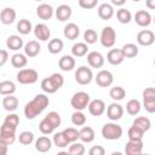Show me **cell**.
<instances>
[{
    "mask_svg": "<svg viewBox=\"0 0 155 155\" xmlns=\"http://www.w3.org/2000/svg\"><path fill=\"white\" fill-rule=\"evenodd\" d=\"M50 101L48 97L44 93H39L36 94L30 102H28L24 107V116L28 120H33L35 119L39 114H41L48 105Z\"/></svg>",
    "mask_w": 155,
    "mask_h": 155,
    "instance_id": "1",
    "label": "cell"
},
{
    "mask_svg": "<svg viewBox=\"0 0 155 155\" xmlns=\"http://www.w3.org/2000/svg\"><path fill=\"white\" fill-rule=\"evenodd\" d=\"M63 85H64V78L62 74H58V73H53L50 76L42 79V81H41L42 91L48 94L56 93Z\"/></svg>",
    "mask_w": 155,
    "mask_h": 155,
    "instance_id": "2",
    "label": "cell"
},
{
    "mask_svg": "<svg viewBox=\"0 0 155 155\" xmlns=\"http://www.w3.org/2000/svg\"><path fill=\"white\" fill-rule=\"evenodd\" d=\"M102 136L104 139H108V140H116V139H120L124 131H122V127L120 125H117L116 122H107L103 125L102 127Z\"/></svg>",
    "mask_w": 155,
    "mask_h": 155,
    "instance_id": "3",
    "label": "cell"
},
{
    "mask_svg": "<svg viewBox=\"0 0 155 155\" xmlns=\"http://www.w3.org/2000/svg\"><path fill=\"white\" fill-rule=\"evenodd\" d=\"M90 94L87 92H84V91H79V92H75L70 99V104L71 107L76 110V111H82L84 109L88 108V104H90Z\"/></svg>",
    "mask_w": 155,
    "mask_h": 155,
    "instance_id": "4",
    "label": "cell"
},
{
    "mask_svg": "<svg viewBox=\"0 0 155 155\" xmlns=\"http://www.w3.org/2000/svg\"><path fill=\"white\" fill-rule=\"evenodd\" d=\"M39 79V74L35 69L24 68L17 73V81L22 85H31L35 84Z\"/></svg>",
    "mask_w": 155,
    "mask_h": 155,
    "instance_id": "5",
    "label": "cell"
},
{
    "mask_svg": "<svg viewBox=\"0 0 155 155\" xmlns=\"http://www.w3.org/2000/svg\"><path fill=\"white\" fill-rule=\"evenodd\" d=\"M99 41H101L102 46L107 47V48H110L115 45V42H116V31L113 29V27H104L102 29Z\"/></svg>",
    "mask_w": 155,
    "mask_h": 155,
    "instance_id": "6",
    "label": "cell"
},
{
    "mask_svg": "<svg viewBox=\"0 0 155 155\" xmlns=\"http://www.w3.org/2000/svg\"><path fill=\"white\" fill-rule=\"evenodd\" d=\"M16 127H12L7 124H2L0 127V142L7 145H11L16 140Z\"/></svg>",
    "mask_w": 155,
    "mask_h": 155,
    "instance_id": "7",
    "label": "cell"
},
{
    "mask_svg": "<svg viewBox=\"0 0 155 155\" xmlns=\"http://www.w3.org/2000/svg\"><path fill=\"white\" fill-rule=\"evenodd\" d=\"M93 80V73L91 68L86 65H81L75 71V81L79 85H88Z\"/></svg>",
    "mask_w": 155,
    "mask_h": 155,
    "instance_id": "8",
    "label": "cell"
},
{
    "mask_svg": "<svg viewBox=\"0 0 155 155\" xmlns=\"http://www.w3.org/2000/svg\"><path fill=\"white\" fill-rule=\"evenodd\" d=\"M137 42L140 46H151L155 42V34L149 29H143L137 34Z\"/></svg>",
    "mask_w": 155,
    "mask_h": 155,
    "instance_id": "9",
    "label": "cell"
},
{
    "mask_svg": "<svg viewBox=\"0 0 155 155\" xmlns=\"http://www.w3.org/2000/svg\"><path fill=\"white\" fill-rule=\"evenodd\" d=\"M94 80H96V84L98 86H101V87H109L113 84V81H114V76H113V74L109 70H104L103 69V70H99L97 73Z\"/></svg>",
    "mask_w": 155,
    "mask_h": 155,
    "instance_id": "10",
    "label": "cell"
},
{
    "mask_svg": "<svg viewBox=\"0 0 155 155\" xmlns=\"http://www.w3.org/2000/svg\"><path fill=\"white\" fill-rule=\"evenodd\" d=\"M122 115H124V108H122L121 104L114 102V103L108 105V108H107V116H108L109 120L117 121V120H120L122 117Z\"/></svg>",
    "mask_w": 155,
    "mask_h": 155,
    "instance_id": "11",
    "label": "cell"
},
{
    "mask_svg": "<svg viewBox=\"0 0 155 155\" xmlns=\"http://www.w3.org/2000/svg\"><path fill=\"white\" fill-rule=\"evenodd\" d=\"M134 22L137 25L142 27V28H145V27H149L153 22V18H151V15L145 11V10H139L136 12L134 17H133Z\"/></svg>",
    "mask_w": 155,
    "mask_h": 155,
    "instance_id": "12",
    "label": "cell"
},
{
    "mask_svg": "<svg viewBox=\"0 0 155 155\" xmlns=\"http://www.w3.org/2000/svg\"><path fill=\"white\" fill-rule=\"evenodd\" d=\"M105 110H107L105 103H104V101H102L99 98L91 101L88 104V111L92 116H101L104 114Z\"/></svg>",
    "mask_w": 155,
    "mask_h": 155,
    "instance_id": "13",
    "label": "cell"
},
{
    "mask_svg": "<svg viewBox=\"0 0 155 155\" xmlns=\"http://www.w3.org/2000/svg\"><path fill=\"white\" fill-rule=\"evenodd\" d=\"M125 155H143V142L128 140L125 145Z\"/></svg>",
    "mask_w": 155,
    "mask_h": 155,
    "instance_id": "14",
    "label": "cell"
},
{
    "mask_svg": "<svg viewBox=\"0 0 155 155\" xmlns=\"http://www.w3.org/2000/svg\"><path fill=\"white\" fill-rule=\"evenodd\" d=\"M87 63L91 68H102L104 65V56L101 52L91 51L87 53Z\"/></svg>",
    "mask_w": 155,
    "mask_h": 155,
    "instance_id": "15",
    "label": "cell"
},
{
    "mask_svg": "<svg viewBox=\"0 0 155 155\" xmlns=\"http://www.w3.org/2000/svg\"><path fill=\"white\" fill-rule=\"evenodd\" d=\"M34 35L40 41H47L51 36V31L45 23H39L34 27Z\"/></svg>",
    "mask_w": 155,
    "mask_h": 155,
    "instance_id": "16",
    "label": "cell"
},
{
    "mask_svg": "<svg viewBox=\"0 0 155 155\" xmlns=\"http://www.w3.org/2000/svg\"><path fill=\"white\" fill-rule=\"evenodd\" d=\"M23 48H24V54H25L27 57H29V58L36 57V56L40 53V51H41V46H40L39 41H36V40H30V41H28V42L24 45Z\"/></svg>",
    "mask_w": 155,
    "mask_h": 155,
    "instance_id": "17",
    "label": "cell"
},
{
    "mask_svg": "<svg viewBox=\"0 0 155 155\" xmlns=\"http://www.w3.org/2000/svg\"><path fill=\"white\" fill-rule=\"evenodd\" d=\"M107 61L111 65H119L125 61V56L121 48H111L107 54Z\"/></svg>",
    "mask_w": 155,
    "mask_h": 155,
    "instance_id": "18",
    "label": "cell"
},
{
    "mask_svg": "<svg viewBox=\"0 0 155 155\" xmlns=\"http://www.w3.org/2000/svg\"><path fill=\"white\" fill-rule=\"evenodd\" d=\"M53 7L48 4H40L38 7H36V15L42 21H48L51 19V17L53 16Z\"/></svg>",
    "mask_w": 155,
    "mask_h": 155,
    "instance_id": "19",
    "label": "cell"
},
{
    "mask_svg": "<svg viewBox=\"0 0 155 155\" xmlns=\"http://www.w3.org/2000/svg\"><path fill=\"white\" fill-rule=\"evenodd\" d=\"M56 18L59 21V22H65L68 21L70 17H71V7L69 5H65V4H62L59 5L57 8H56Z\"/></svg>",
    "mask_w": 155,
    "mask_h": 155,
    "instance_id": "20",
    "label": "cell"
},
{
    "mask_svg": "<svg viewBox=\"0 0 155 155\" xmlns=\"http://www.w3.org/2000/svg\"><path fill=\"white\" fill-rule=\"evenodd\" d=\"M52 140L46 137V136H41L39 137L36 140H35V149L39 151V153H47L51 150L52 148Z\"/></svg>",
    "mask_w": 155,
    "mask_h": 155,
    "instance_id": "21",
    "label": "cell"
},
{
    "mask_svg": "<svg viewBox=\"0 0 155 155\" xmlns=\"http://www.w3.org/2000/svg\"><path fill=\"white\" fill-rule=\"evenodd\" d=\"M98 16L103 21H108L114 16V7L109 2H103L98 7Z\"/></svg>",
    "mask_w": 155,
    "mask_h": 155,
    "instance_id": "22",
    "label": "cell"
},
{
    "mask_svg": "<svg viewBox=\"0 0 155 155\" xmlns=\"http://www.w3.org/2000/svg\"><path fill=\"white\" fill-rule=\"evenodd\" d=\"M16 11L12 7H5L4 10H1L0 12V21L2 24H12L16 21Z\"/></svg>",
    "mask_w": 155,
    "mask_h": 155,
    "instance_id": "23",
    "label": "cell"
},
{
    "mask_svg": "<svg viewBox=\"0 0 155 155\" xmlns=\"http://www.w3.org/2000/svg\"><path fill=\"white\" fill-rule=\"evenodd\" d=\"M79 34H80V28H79L78 24H75V23H68V24H65V27L63 29V35H64L65 39H68V40H75V39H78Z\"/></svg>",
    "mask_w": 155,
    "mask_h": 155,
    "instance_id": "24",
    "label": "cell"
},
{
    "mask_svg": "<svg viewBox=\"0 0 155 155\" xmlns=\"http://www.w3.org/2000/svg\"><path fill=\"white\" fill-rule=\"evenodd\" d=\"M58 67L63 71H70L75 68V58L70 54H64L58 61Z\"/></svg>",
    "mask_w": 155,
    "mask_h": 155,
    "instance_id": "25",
    "label": "cell"
},
{
    "mask_svg": "<svg viewBox=\"0 0 155 155\" xmlns=\"http://www.w3.org/2000/svg\"><path fill=\"white\" fill-rule=\"evenodd\" d=\"M6 46L12 51H17V50L24 47V42L19 35H10L6 39Z\"/></svg>",
    "mask_w": 155,
    "mask_h": 155,
    "instance_id": "26",
    "label": "cell"
},
{
    "mask_svg": "<svg viewBox=\"0 0 155 155\" xmlns=\"http://www.w3.org/2000/svg\"><path fill=\"white\" fill-rule=\"evenodd\" d=\"M2 107H4V109L5 110H7V111H15L17 108H18V98L17 97H15L13 94H11V96H5L4 98H2Z\"/></svg>",
    "mask_w": 155,
    "mask_h": 155,
    "instance_id": "27",
    "label": "cell"
},
{
    "mask_svg": "<svg viewBox=\"0 0 155 155\" xmlns=\"http://www.w3.org/2000/svg\"><path fill=\"white\" fill-rule=\"evenodd\" d=\"M80 140L82 143H91L94 140V137H96V133H94V130L90 126H84L80 131Z\"/></svg>",
    "mask_w": 155,
    "mask_h": 155,
    "instance_id": "28",
    "label": "cell"
},
{
    "mask_svg": "<svg viewBox=\"0 0 155 155\" xmlns=\"http://www.w3.org/2000/svg\"><path fill=\"white\" fill-rule=\"evenodd\" d=\"M132 125L134 127H137L138 130H140L142 132H144V133L147 131H149L150 127H151V122H150V120L147 116H138V117H136L133 120Z\"/></svg>",
    "mask_w": 155,
    "mask_h": 155,
    "instance_id": "29",
    "label": "cell"
},
{
    "mask_svg": "<svg viewBox=\"0 0 155 155\" xmlns=\"http://www.w3.org/2000/svg\"><path fill=\"white\" fill-rule=\"evenodd\" d=\"M16 92V85L11 80H4L0 82V94L1 96H11Z\"/></svg>",
    "mask_w": 155,
    "mask_h": 155,
    "instance_id": "30",
    "label": "cell"
},
{
    "mask_svg": "<svg viewBox=\"0 0 155 155\" xmlns=\"http://www.w3.org/2000/svg\"><path fill=\"white\" fill-rule=\"evenodd\" d=\"M87 52H88V46H87L86 42H76L71 47V54H73V57L80 58V57L86 56Z\"/></svg>",
    "mask_w": 155,
    "mask_h": 155,
    "instance_id": "31",
    "label": "cell"
},
{
    "mask_svg": "<svg viewBox=\"0 0 155 155\" xmlns=\"http://www.w3.org/2000/svg\"><path fill=\"white\" fill-rule=\"evenodd\" d=\"M28 63V58L25 54H22V53H15L12 57H11V64L13 68H18L22 70V68L24 69V67L27 65Z\"/></svg>",
    "mask_w": 155,
    "mask_h": 155,
    "instance_id": "32",
    "label": "cell"
},
{
    "mask_svg": "<svg viewBox=\"0 0 155 155\" xmlns=\"http://www.w3.org/2000/svg\"><path fill=\"white\" fill-rule=\"evenodd\" d=\"M121 51H122L125 58H134V57L138 54V52H139L138 46H137L136 44H132V42L125 44V45L122 46Z\"/></svg>",
    "mask_w": 155,
    "mask_h": 155,
    "instance_id": "33",
    "label": "cell"
},
{
    "mask_svg": "<svg viewBox=\"0 0 155 155\" xmlns=\"http://www.w3.org/2000/svg\"><path fill=\"white\" fill-rule=\"evenodd\" d=\"M140 109H142V103L138 99H130L126 103V111L128 115L136 116L140 111Z\"/></svg>",
    "mask_w": 155,
    "mask_h": 155,
    "instance_id": "34",
    "label": "cell"
},
{
    "mask_svg": "<svg viewBox=\"0 0 155 155\" xmlns=\"http://www.w3.org/2000/svg\"><path fill=\"white\" fill-rule=\"evenodd\" d=\"M116 18L121 24H128L132 21V13L130 12V10L121 7L116 11Z\"/></svg>",
    "mask_w": 155,
    "mask_h": 155,
    "instance_id": "35",
    "label": "cell"
},
{
    "mask_svg": "<svg viewBox=\"0 0 155 155\" xmlns=\"http://www.w3.org/2000/svg\"><path fill=\"white\" fill-rule=\"evenodd\" d=\"M17 30H18L19 34L27 35V34H29V33H30L31 30H34V29H33L31 22H30L29 19L22 18V19H19V22L17 23Z\"/></svg>",
    "mask_w": 155,
    "mask_h": 155,
    "instance_id": "36",
    "label": "cell"
},
{
    "mask_svg": "<svg viewBox=\"0 0 155 155\" xmlns=\"http://www.w3.org/2000/svg\"><path fill=\"white\" fill-rule=\"evenodd\" d=\"M63 47H64L63 41L61 39H58V38H56V39L50 40L48 46H47V50H48V52L51 54H57V53H59L63 50Z\"/></svg>",
    "mask_w": 155,
    "mask_h": 155,
    "instance_id": "37",
    "label": "cell"
},
{
    "mask_svg": "<svg viewBox=\"0 0 155 155\" xmlns=\"http://www.w3.org/2000/svg\"><path fill=\"white\" fill-rule=\"evenodd\" d=\"M109 96H110V98H111L113 101H115V102L122 101V99L125 98V96H126V91H125V88L121 87V86H114V87L110 88Z\"/></svg>",
    "mask_w": 155,
    "mask_h": 155,
    "instance_id": "38",
    "label": "cell"
},
{
    "mask_svg": "<svg viewBox=\"0 0 155 155\" xmlns=\"http://www.w3.org/2000/svg\"><path fill=\"white\" fill-rule=\"evenodd\" d=\"M54 130L57 128V127H59L61 126V122H62V120H61V115L57 113V111H50L45 117H44Z\"/></svg>",
    "mask_w": 155,
    "mask_h": 155,
    "instance_id": "39",
    "label": "cell"
},
{
    "mask_svg": "<svg viewBox=\"0 0 155 155\" xmlns=\"http://www.w3.org/2000/svg\"><path fill=\"white\" fill-rule=\"evenodd\" d=\"M52 142L53 144L57 147V148H65L68 147L70 143L68 142V139L65 138V136L63 134V132H56L53 134V138H52Z\"/></svg>",
    "mask_w": 155,
    "mask_h": 155,
    "instance_id": "40",
    "label": "cell"
},
{
    "mask_svg": "<svg viewBox=\"0 0 155 155\" xmlns=\"http://www.w3.org/2000/svg\"><path fill=\"white\" fill-rule=\"evenodd\" d=\"M62 132H63V134L65 136V138L68 139L69 143H75L78 139H80V133L74 127H68V128L63 130Z\"/></svg>",
    "mask_w": 155,
    "mask_h": 155,
    "instance_id": "41",
    "label": "cell"
},
{
    "mask_svg": "<svg viewBox=\"0 0 155 155\" xmlns=\"http://www.w3.org/2000/svg\"><path fill=\"white\" fill-rule=\"evenodd\" d=\"M84 40L87 45H92L94 42H97L98 40V34L94 29H86L84 33Z\"/></svg>",
    "mask_w": 155,
    "mask_h": 155,
    "instance_id": "42",
    "label": "cell"
},
{
    "mask_svg": "<svg viewBox=\"0 0 155 155\" xmlns=\"http://www.w3.org/2000/svg\"><path fill=\"white\" fill-rule=\"evenodd\" d=\"M70 119H71L73 125H75V126H84L86 124V116H85V114L82 111H76L75 110L71 114Z\"/></svg>",
    "mask_w": 155,
    "mask_h": 155,
    "instance_id": "43",
    "label": "cell"
},
{
    "mask_svg": "<svg viewBox=\"0 0 155 155\" xmlns=\"http://www.w3.org/2000/svg\"><path fill=\"white\" fill-rule=\"evenodd\" d=\"M143 134L144 132H142L140 130H138L137 127H134L133 125L128 128L127 131V136H128V140H142L143 139Z\"/></svg>",
    "mask_w": 155,
    "mask_h": 155,
    "instance_id": "44",
    "label": "cell"
},
{
    "mask_svg": "<svg viewBox=\"0 0 155 155\" xmlns=\"http://www.w3.org/2000/svg\"><path fill=\"white\" fill-rule=\"evenodd\" d=\"M34 140V133L33 132H29V131H23L19 133L18 136V142L23 145H29L31 144Z\"/></svg>",
    "mask_w": 155,
    "mask_h": 155,
    "instance_id": "45",
    "label": "cell"
},
{
    "mask_svg": "<svg viewBox=\"0 0 155 155\" xmlns=\"http://www.w3.org/2000/svg\"><path fill=\"white\" fill-rule=\"evenodd\" d=\"M85 145L82 143H71V145H69V149H68V153L70 155H84L85 154Z\"/></svg>",
    "mask_w": 155,
    "mask_h": 155,
    "instance_id": "46",
    "label": "cell"
},
{
    "mask_svg": "<svg viewBox=\"0 0 155 155\" xmlns=\"http://www.w3.org/2000/svg\"><path fill=\"white\" fill-rule=\"evenodd\" d=\"M39 130H40V132H41L42 134H51V133L54 131V128H53L45 119H42V120L40 121V124H39Z\"/></svg>",
    "mask_w": 155,
    "mask_h": 155,
    "instance_id": "47",
    "label": "cell"
},
{
    "mask_svg": "<svg viewBox=\"0 0 155 155\" xmlns=\"http://www.w3.org/2000/svg\"><path fill=\"white\" fill-rule=\"evenodd\" d=\"M4 124H7V125H10V126L17 128V126L19 125V116H18L17 114H8V115L5 117Z\"/></svg>",
    "mask_w": 155,
    "mask_h": 155,
    "instance_id": "48",
    "label": "cell"
},
{
    "mask_svg": "<svg viewBox=\"0 0 155 155\" xmlns=\"http://www.w3.org/2000/svg\"><path fill=\"white\" fill-rule=\"evenodd\" d=\"M97 0H79V6L85 10H91L97 6Z\"/></svg>",
    "mask_w": 155,
    "mask_h": 155,
    "instance_id": "49",
    "label": "cell"
},
{
    "mask_svg": "<svg viewBox=\"0 0 155 155\" xmlns=\"http://www.w3.org/2000/svg\"><path fill=\"white\" fill-rule=\"evenodd\" d=\"M148 113H155V99H145L142 105Z\"/></svg>",
    "mask_w": 155,
    "mask_h": 155,
    "instance_id": "50",
    "label": "cell"
},
{
    "mask_svg": "<svg viewBox=\"0 0 155 155\" xmlns=\"http://www.w3.org/2000/svg\"><path fill=\"white\" fill-rule=\"evenodd\" d=\"M142 96H143V101H145V99H155V87H147L143 91Z\"/></svg>",
    "mask_w": 155,
    "mask_h": 155,
    "instance_id": "51",
    "label": "cell"
},
{
    "mask_svg": "<svg viewBox=\"0 0 155 155\" xmlns=\"http://www.w3.org/2000/svg\"><path fill=\"white\" fill-rule=\"evenodd\" d=\"M88 155H105V149L102 145H93L90 148Z\"/></svg>",
    "mask_w": 155,
    "mask_h": 155,
    "instance_id": "52",
    "label": "cell"
},
{
    "mask_svg": "<svg viewBox=\"0 0 155 155\" xmlns=\"http://www.w3.org/2000/svg\"><path fill=\"white\" fill-rule=\"evenodd\" d=\"M8 59V52L6 50H0V67H4Z\"/></svg>",
    "mask_w": 155,
    "mask_h": 155,
    "instance_id": "53",
    "label": "cell"
},
{
    "mask_svg": "<svg viewBox=\"0 0 155 155\" xmlns=\"http://www.w3.org/2000/svg\"><path fill=\"white\" fill-rule=\"evenodd\" d=\"M145 6L149 10H155V0H147L145 1Z\"/></svg>",
    "mask_w": 155,
    "mask_h": 155,
    "instance_id": "54",
    "label": "cell"
},
{
    "mask_svg": "<svg viewBox=\"0 0 155 155\" xmlns=\"http://www.w3.org/2000/svg\"><path fill=\"white\" fill-rule=\"evenodd\" d=\"M7 147H8L7 144L0 142V148H1V153H0V155H6V154H7Z\"/></svg>",
    "mask_w": 155,
    "mask_h": 155,
    "instance_id": "55",
    "label": "cell"
},
{
    "mask_svg": "<svg viewBox=\"0 0 155 155\" xmlns=\"http://www.w3.org/2000/svg\"><path fill=\"white\" fill-rule=\"evenodd\" d=\"M111 5L122 6V5H125V0H111Z\"/></svg>",
    "mask_w": 155,
    "mask_h": 155,
    "instance_id": "56",
    "label": "cell"
},
{
    "mask_svg": "<svg viewBox=\"0 0 155 155\" xmlns=\"http://www.w3.org/2000/svg\"><path fill=\"white\" fill-rule=\"evenodd\" d=\"M56 155H70L68 151H64V150H62V151H58Z\"/></svg>",
    "mask_w": 155,
    "mask_h": 155,
    "instance_id": "57",
    "label": "cell"
},
{
    "mask_svg": "<svg viewBox=\"0 0 155 155\" xmlns=\"http://www.w3.org/2000/svg\"><path fill=\"white\" fill-rule=\"evenodd\" d=\"M110 155H124V154H122L121 151H113Z\"/></svg>",
    "mask_w": 155,
    "mask_h": 155,
    "instance_id": "58",
    "label": "cell"
},
{
    "mask_svg": "<svg viewBox=\"0 0 155 155\" xmlns=\"http://www.w3.org/2000/svg\"><path fill=\"white\" fill-rule=\"evenodd\" d=\"M153 22H154V24H155V16H154V19H153Z\"/></svg>",
    "mask_w": 155,
    "mask_h": 155,
    "instance_id": "59",
    "label": "cell"
},
{
    "mask_svg": "<svg viewBox=\"0 0 155 155\" xmlns=\"http://www.w3.org/2000/svg\"><path fill=\"white\" fill-rule=\"evenodd\" d=\"M154 67H155V57H154Z\"/></svg>",
    "mask_w": 155,
    "mask_h": 155,
    "instance_id": "60",
    "label": "cell"
},
{
    "mask_svg": "<svg viewBox=\"0 0 155 155\" xmlns=\"http://www.w3.org/2000/svg\"><path fill=\"white\" fill-rule=\"evenodd\" d=\"M143 155H150V154H143Z\"/></svg>",
    "mask_w": 155,
    "mask_h": 155,
    "instance_id": "61",
    "label": "cell"
},
{
    "mask_svg": "<svg viewBox=\"0 0 155 155\" xmlns=\"http://www.w3.org/2000/svg\"><path fill=\"white\" fill-rule=\"evenodd\" d=\"M154 82H155V79H154Z\"/></svg>",
    "mask_w": 155,
    "mask_h": 155,
    "instance_id": "62",
    "label": "cell"
}]
</instances>
